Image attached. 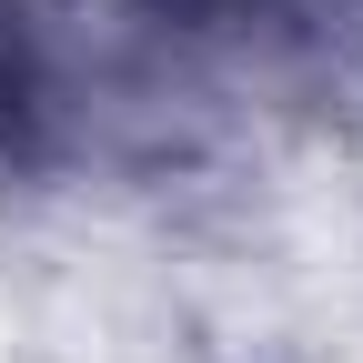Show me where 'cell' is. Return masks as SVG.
Instances as JSON below:
<instances>
[{"label":"cell","instance_id":"obj_1","mask_svg":"<svg viewBox=\"0 0 363 363\" xmlns=\"http://www.w3.org/2000/svg\"><path fill=\"white\" fill-rule=\"evenodd\" d=\"M11 111H21V51L0 40V121H11Z\"/></svg>","mask_w":363,"mask_h":363}]
</instances>
